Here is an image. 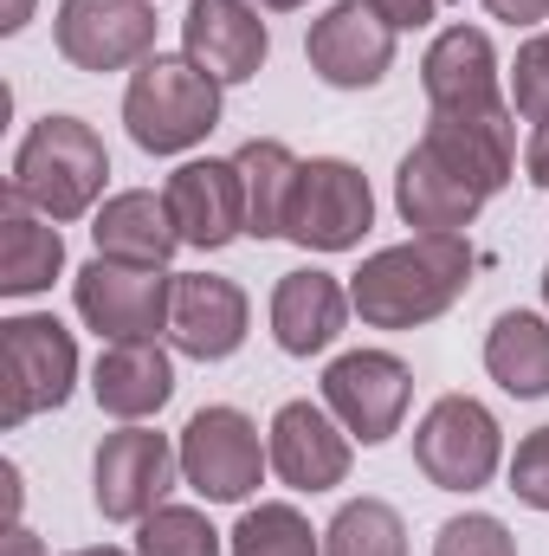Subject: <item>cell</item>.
<instances>
[{
  "label": "cell",
  "mask_w": 549,
  "mask_h": 556,
  "mask_svg": "<svg viewBox=\"0 0 549 556\" xmlns=\"http://www.w3.org/2000/svg\"><path fill=\"white\" fill-rule=\"evenodd\" d=\"M91 395L111 420H149L175 395V363L155 337H124L98 356L91 369Z\"/></svg>",
  "instance_id": "21"
},
{
  "label": "cell",
  "mask_w": 549,
  "mask_h": 556,
  "mask_svg": "<svg viewBox=\"0 0 549 556\" xmlns=\"http://www.w3.org/2000/svg\"><path fill=\"white\" fill-rule=\"evenodd\" d=\"M369 227H375L369 175L343 155H310L297 175V194H291L284 240H297L304 253H349Z\"/></svg>",
  "instance_id": "6"
},
{
  "label": "cell",
  "mask_w": 549,
  "mask_h": 556,
  "mask_svg": "<svg viewBox=\"0 0 549 556\" xmlns=\"http://www.w3.org/2000/svg\"><path fill=\"white\" fill-rule=\"evenodd\" d=\"M65 273V240L59 220H46L39 207H26L13 188L0 201V291L7 298H33Z\"/></svg>",
  "instance_id": "23"
},
{
  "label": "cell",
  "mask_w": 549,
  "mask_h": 556,
  "mask_svg": "<svg viewBox=\"0 0 549 556\" xmlns=\"http://www.w3.org/2000/svg\"><path fill=\"white\" fill-rule=\"evenodd\" d=\"M7 556H46V551H39V538L26 525H7Z\"/></svg>",
  "instance_id": "36"
},
{
  "label": "cell",
  "mask_w": 549,
  "mask_h": 556,
  "mask_svg": "<svg viewBox=\"0 0 549 556\" xmlns=\"http://www.w3.org/2000/svg\"><path fill=\"white\" fill-rule=\"evenodd\" d=\"M408 402H413V369L395 350H349L323 369V408L362 446H382L388 433H401Z\"/></svg>",
  "instance_id": "9"
},
{
  "label": "cell",
  "mask_w": 549,
  "mask_h": 556,
  "mask_svg": "<svg viewBox=\"0 0 549 556\" xmlns=\"http://www.w3.org/2000/svg\"><path fill=\"white\" fill-rule=\"evenodd\" d=\"M272 472L291 492H330L349 479V427L323 402H284L266 427Z\"/></svg>",
  "instance_id": "14"
},
{
  "label": "cell",
  "mask_w": 549,
  "mask_h": 556,
  "mask_svg": "<svg viewBox=\"0 0 549 556\" xmlns=\"http://www.w3.org/2000/svg\"><path fill=\"white\" fill-rule=\"evenodd\" d=\"M266 466H272V446L259 440L253 415H240V408H201L181 427V479L214 505L253 498Z\"/></svg>",
  "instance_id": "7"
},
{
  "label": "cell",
  "mask_w": 549,
  "mask_h": 556,
  "mask_svg": "<svg viewBox=\"0 0 549 556\" xmlns=\"http://www.w3.org/2000/svg\"><path fill=\"white\" fill-rule=\"evenodd\" d=\"M544 298H549V266H544Z\"/></svg>",
  "instance_id": "40"
},
{
  "label": "cell",
  "mask_w": 549,
  "mask_h": 556,
  "mask_svg": "<svg viewBox=\"0 0 549 556\" xmlns=\"http://www.w3.org/2000/svg\"><path fill=\"white\" fill-rule=\"evenodd\" d=\"M0 485H7V525H20V466H0Z\"/></svg>",
  "instance_id": "35"
},
{
  "label": "cell",
  "mask_w": 549,
  "mask_h": 556,
  "mask_svg": "<svg viewBox=\"0 0 549 556\" xmlns=\"http://www.w3.org/2000/svg\"><path fill=\"white\" fill-rule=\"evenodd\" d=\"M52 39L78 72H130L142 59H155V7L149 0H59Z\"/></svg>",
  "instance_id": "10"
},
{
  "label": "cell",
  "mask_w": 549,
  "mask_h": 556,
  "mask_svg": "<svg viewBox=\"0 0 549 556\" xmlns=\"http://www.w3.org/2000/svg\"><path fill=\"white\" fill-rule=\"evenodd\" d=\"M72 556H130V551H111V544H91V551H72Z\"/></svg>",
  "instance_id": "39"
},
{
  "label": "cell",
  "mask_w": 549,
  "mask_h": 556,
  "mask_svg": "<svg viewBox=\"0 0 549 556\" xmlns=\"http://www.w3.org/2000/svg\"><path fill=\"white\" fill-rule=\"evenodd\" d=\"M369 7H375V13H382L395 33H413V26H426V20H433L446 0H369Z\"/></svg>",
  "instance_id": "32"
},
{
  "label": "cell",
  "mask_w": 549,
  "mask_h": 556,
  "mask_svg": "<svg viewBox=\"0 0 549 556\" xmlns=\"http://www.w3.org/2000/svg\"><path fill=\"white\" fill-rule=\"evenodd\" d=\"M505 459V433H498V415L472 395H439L420 427H413V466L439 485V492H478L491 485Z\"/></svg>",
  "instance_id": "5"
},
{
  "label": "cell",
  "mask_w": 549,
  "mask_h": 556,
  "mask_svg": "<svg viewBox=\"0 0 549 556\" xmlns=\"http://www.w3.org/2000/svg\"><path fill=\"white\" fill-rule=\"evenodd\" d=\"M246 291L233 278L214 273H175V298H168V337L181 356L194 363H227L240 343H246Z\"/></svg>",
  "instance_id": "16"
},
{
  "label": "cell",
  "mask_w": 549,
  "mask_h": 556,
  "mask_svg": "<svg viewBox=\"0 0 549 556\" xmlns=\"http://www.w3.org/2000/svg\"><path fill=\"white\" fill-rule=\"evenodd\" d=\"M233 556H323V538L310 531V518L297 505L272 498L233 525Z\"/></svg>",
  "instance_id": "27"
},
{
  "label": "cell",
  "mask_w": 549,
  "mask_h": 556,
  "mask_svg": "<svg viewBox=\"0 0 549 556\" xmlns=\"http://www.w3.org/2000/svg\"><path fill=\"white\" fill-rule=\"evenodd\" d=\"M323 556H408V525L388 498H349L323 531Z\"/></svg>",
  "instance_id": "26"
},
{
  "label": "cell",
  "mask_w": 549,
  "mask_h": 556,
  "mask_svg": "<svg viewBox=\"0 0 549 556\" xmlns=\"http://www.w3.org/2000/svg\"><path fill=\"white\" fill-rule=\"evenodd\" d=\"M491 7V20H511V26H537L549 20V0H485Z\"/></svg>",
  "instance_id": "33"
},
{
  "label": "cell",
  "mask_w": 549,
  "mask_h": 556,
  "mask_svg": "<svg viewBox=\"0 0 549 556\" xmlns=\"http://www.w3.org/2000/svg\"><path fill=\"white\" fill-rule=\"evenodd\" d=\"M349 291L336 285L330 273H317V266H304V273H284L272 291V337L284 356H317V350H330L336 337H343V324H349Z\"/></svg>",
  "instance_id": "20"
},
{
  "label": "cell",
  "mask_w": 549,
  "mask_h": 556,
  "mask_svg": "<svg viewBox=\"0 0 549 556\" xmlns=\"http://www.w3.org/2000/svg\"><path fill=\"white\" fill-rule=\"evenodd\" d=\"M472 285V247L465 233H413L401 247H382L349 278V304L375 330H413L446 317Z\"/></svg>",
  "instance_id": "1"
},
{
  "label": "cell",
  "mask_w": 549,
  "mask_h": 556,
  "mask_svg": "<svg viewBox=\"0 0 549 556\" xmlns=\"http://www.w3.org/2000/svg\"><path fill=\"white\" fill-rule=\"evenodd\" d=\"M91 240H98V260H124V266H168V253L181 247L168 201L149 188L111 194L91 220Z\"/></svg>",
  "instance_id": "22"
},
{
  "label": "cell",
  "mask_w": 549,
  "mask_h": 556,
  "mask_svg": "<svg viewBox=\"0 0 549 556\" xmlns=\"http://www.w3.org/2000/svg\"><path fill=\"white\" fill-rule=\"evenodd\" d=\"M0 376H7V427H26L46 408L72 402L78 382V343L59 317L20 311L0 324Z\"/></svg>",
  "instance_id": "4"
},
{
  "label": "cell",
  "mask_w": 549,
  "mask_h": 556,
  "mask_svg": "<svg viewBox=\"0 0 549 556\" xmlns=\"http://www.w3.org/2000/svg\"><path fill=\"white\" fill-rule=\"evenodd\" d=\"M511 492H518L531 511H549V427H537V433H524V440H518Z\"/></svg>",
  "instance_id": "31"
},
{
  "label": "cell",
  "mask_w": 549,
  "mask_h": 556,
  "mask_svg": "<svg viewBox=\"0 0 549 556\" xmlns=\"http://www.w3.org/2000/svg\"><path fill=\"white\" fill-rule=\"evenodd\" d=\"M72 298H78V317L98 337H111V343L155 337V330H168L175 273H162V266H124V260H91L78 273V285H72Z\"/></svg>",
  "instance_id": "11"
},
{
  "label": "cell",
  "mask_w": 549,
  "mask_h": 556,
  "mask_svg": "<svg viewBox=\"0 0 549 556\" xmlns=\"http://www.w3.org/2000/svg\"><path fill=\"white\" fill-rule=\"evenodd\" d=\"M511 111L531 117V124H549V33L518 46V65H511Z\"/></svg>",
  "instance_id": "30"
},
{
  "label": "cell",
  "mask_w": 549,
  "mask_h": 556,
  "mask_svg": "<svg viewBox=\"0 0 549 556\" xmlns=\"http://www.w3.org/2000/svg\"><path fill=\"white\" fill-rule=\"evenodd\" d=\"M181 472V446H168V433L142 427V420H124L117 433H104L98 459H91V498L111 525H142L168 485Z\"/></svg>",
  "instance_id": "8"
},
{
  "label": "cell",
  "mask_w": 549,
  "mask_h": 556,
  "mask_svg": "<svg viewBox=\"0 0 549 556\" xmlns=\"http://www.w3.org/2000/svg\"><path fill=\"white\" fill-rule=\"evenodd\" d=\"M253 7H272V13H291V7H304V0H253Z\"/></svg>",
  "instance_id": "38"
},
{
  "label": "cell",
  "mask_w": 549,
  "mask_h": 556,
  "mask_svg": "<svg viewBox=\"0 0 549 556\" xmlns=\"http://www.w3.org/2000/svg\"><path fill=\"white\" fill-rule=\"evenodd\" d=\"M104 175H111V155H104V137L85 117H39L20 142V155H13L7 188L26 207H39L46 220H78V214L98 207Z\"/></svg>",
  "instance_id": "2"
},
{
  "label": "cell",
  "mask_w": 549,
  "mask_h": 556,
  "mask_svg": "<svg viewBox=\"0 0 549 556\" xmlns=\"http://www.w3.org/2000/svg\"><path fill=\"white\" fill-rule=\"evenodd\" d=\"M124 124L130 142L149 155H181L194 142H207V130L220 124V78H207L188 52L168 59H142L130 91H124Z\"/></svg>",
  "instance_id": "3"
},
{
  "label": "cell",
  "mask_w": 549,
  "mask_h": 556,
  "mask_svg": "<svg viewBox=\"0 0 549 556\" xmlns=\"http://www.w3.org/2000/svg\"><path fill=\"white\" fill-rule=\"evenodd\" d=\"M162 201L175 214V233L181 247L194 253H220L246 233V181H240V162L227 155H201V162H181L168 181H162Z\"/></svg>",
  "instance_id": "12"
},
{
  "label": "cell",
  "mask_w": 549,
  "mask_h": 556,
  "mask_svg": "<svg viewBox=\"0 0 549 556\" xmlns=\"http://www.w3.org/2000/svg\"><path fill=\"white\" fill-rule=\"evenodd\" d=\"M485 369L518 402L549 395V317H537V311H505L491 324V337H485Z\"/></svg>",
  "instance_id": "24"
},
{
  "label": "cell",
  "mask_w": 549,
  "mask_h": 556,
  "mask_svg": "<svg viewBox=\"0 0 549 556\" xmlns=\"http://www.w3.org/2000/svg\"><path fill=\"white\" fill-rule=\"evenodd\" d=\"M524 175H531L537 188H549V124H537V130H531V149H524Z\"/></svg>",
  "instance_id": "34"
},
{
  "label": "cell",
  "mask_w": 549,
  "mask_h": 556,
  "mask_svg": "<svg viewBox=\"0 0 549 556\" xmlns=\"http://www.w3.org/2000/svg\"><path fill=\"white\" fill-rule=\"evenodd\" d=\"M26 20H33V0H7L0 7V33H20Z\"/></svg>",
  "instance_id": "37"
},
{
  "label": "cell",
  "mask_w": 549,
  "mask_h": 556,
  "mask_svg": "<svg viewBox=\"0 0 549 556\" xmlns=\"http://www.w3.org/2000/svg\"><path fill=\"white\" fill-rule=\"evenodd\" d=\"M491 194L465 175V168H452L433 142L420 137L401 155V175H395V207H401V220H408L413 233H465L472 220H478V207H485Z\"/></svg>",
  "instance_id": "17"
},
{
  "label": "cell",
  "mask_w": 549,
  "mask_h": 556,
  "mask_svg": "<svg viewBox=\"0 0 549 556\" xmlns=\"http://www.w3.org/2000/svg\"><path fill=\"white\" fill-rule=\"evenodd\" d=\"M233 162H240V181H246V233L253 240H284V220H291V194H297L304 162L278 137H253Z\"/></svg>",
  "instance_id": "25"
},
{
  "label": "cell",
  "mask_w": 549,
  "mask_h": 556,
  "mask_svg": "<svg viewBox=\"0 0 549 556\" xmlns=\"http://www.w3.org/2000/svg\"><path fill=\"white\" fill-rule=\"evenodd\" d=\"M433 556H518V538L505 531V518L465 511V518H446V525H439Z\"/></svg>",
  "instance_id": "29"
},
{
  "label": "cell",
  "mask_w": 549,
  "mask_h": 556,
  "mask_svg": "<svg viewBox=\"0 0 549 556\" xmlns=\"http://www.w3.org/2000/svg\"><path fill=\"white\" fill-rule=\"evenodd\" d=\"M420 85H426V111H491V104H505L498 52L478 26H446L420 59Z\"/></svg>",
  "instance_id": "18"
},
{
  "label": "cell",
  "mask_w": 549,
  "mask_h": 556,
  "mask_svg": "<svg viewBox=\"0 0 549 556\" xmlns=\"http://www.w3.org/2000/svg\"><path fill=\"white\" fill-rule=\"evenodd\" d=\"M304 59L323 85L336 91H369L388 78L395 65V26L369 7V0H336L323 20H310V39H304Z\"/></svg>",
  "instance_id": "13"
},
{
  "label": "cell",
  "mask_w": 549,
  "mask_h": 556,
  "mask_svg": "<svg viewBox=\"0 0 549 556\" xmlns=\"http://www.w3.org/2000/svg\"><path fill=\"white\" fill-rule=\"evenodd\" d=\"M137 556H220V531L194 505H155L137 525Z\"/></svg>",
  "instance_id": "28"
},
{
  "label": "cell",
  "mask_w": 549,
  "mask_h": 556,
  "mask_svg": "<svg viewBox=\"0 0 549 556\" xmlns=\"http://www.w3.org/2000/svg\"><path fill=\"white\" fill-rule=\"evenodd\" d=\"M426 142L465 168L485 194H498L518 168V111L511 104H491V111H433L426 117Z\"/></svg>",
  "instance_id": "19"
},
{
  "label": "cell",
  "mask_w": 549,
  "mask_h": 556,
  "mask_svg": "<svg viewBox=\"0 0 549 556\" xmlns=\"http://www.w3.org/2000/svg\"><path fill=\"white\" fill-rule=\"evenodd\" d=\"M181 52H188L207 78L246 85V78H259V65H266L272 33H266V20H259L253 0H188Z\"/></svg>",
  "instance_id": "15"
}]
</instances>
